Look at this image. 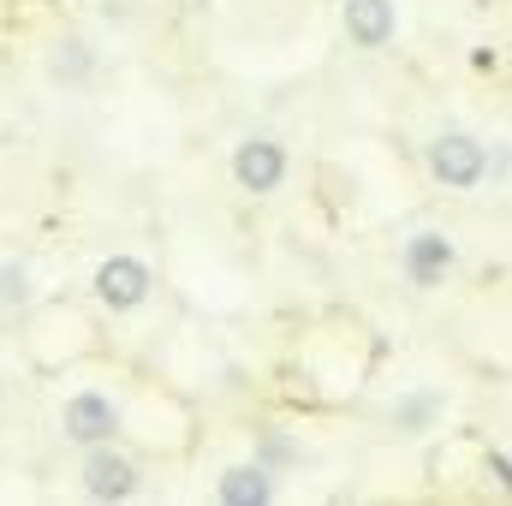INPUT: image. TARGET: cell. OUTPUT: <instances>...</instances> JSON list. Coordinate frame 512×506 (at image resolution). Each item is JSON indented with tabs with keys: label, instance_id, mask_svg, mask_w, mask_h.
<instances>
[{
	"label": "cell",
	"instance_id": "ba28073f",
	"mask_svg": "<svg viewBox=\"0 0 512 506\" xmlns=\"http://www.w3.org/2000/svg\"><path fill=\"white\" fill-rule=\"evenodd\" d=\"M221 501L227 506H262V501H274V483H268V471H245V465H239V471H227V477H221Z\"/></svg>",
	"mask_w": 512,
	"mask_h": 506
},
{
	"label": "cell",
	"instance_id": "52a82bcc",
	"mask_svg": "<svg viewBox=\"0 0 512 506\" xmlns=\"http://www.w3.org/2000/svg\"><path fill=\"white\" fill-rule=\"evenodd\" d=\"M346 36L358 48H382L393 36V0H346Z\"/></svg>",
	"mask_w": 512,
	"mask_h": 506
},
{
	"label": "cell",
	"instance_id": "8992f818",
	"mask_svg": "<svg viewBox=\"0 0 512 506\" xmlns=\"http://www.w3.org/2000/svg\"><path fill=\"white\" fill-rule=\"evenodd\" d=\"M84 489L96 495V501H131L137 495V465L131 459H120V453H90L84 459Z\"/></svg>",
	"mask_w": 512,
	"mask_h": 506
},
{
	"label": "cell",
	"instance_id": "3957f363",
	"mask_svg": "<svg viewBox=\"0 0 512 506\" xmlns=\"http://www.w3.org/2000/svg\"><path fill=\"white\" fill-rule=\"evenodd\" d=\"M60 429H66V441H78V447H102V441L120 429V411L108 405V393H72Z\"/></svg>",
	"mask_w": 512,
	"mask_h": 506
},
{
	"label": "cell",
	"instance_id": "277c9868",
	"mask_svg": "<svg viewBox=\"0 0 512 506\" xmlns=\"http://www.w3.org/2000/svg\"><path fill=\"white\" fill-rule=\"evenodd\" d=\"M233 179L256 191V197H268L280 179H286V155H280V143H268V137H256V143H239V155H233Z\"/></svg>",
	"mask_w": 512,
	"mask_h": 506
},
{
	"label": "cell",
	"instance_id": "5b68a950",
	"mask_svg": "<svg viewBox=\"0 0 512 506\" xmlns=\"http://www.w3.org/2000/svg\"><path fill=\"white\" fill-rule=\"evenodd\" d=\"M453 268V239L447 233H411L405 239V280L411 286H441Z\"/></svg>",
	"mask_w": 512,
	"mask_h": 506
},
{
	"label": "cell",
	"instance_id": "7a4b0ae2",
	"mask_svg": "<svg viewBox=\"0 0 512 506\" xmlns=\"http://www.w3.org/2000/svg\"><path fill=\"white\" fill-rule=\"evenodd\" d=\"M149 268L137 262V256H108L102 268H96V298L108 304V310H137L143 298H149Z\"/></svg>",
	"mask_w": 512,
	"mask_h": 506
},
{
	"label": "cell",
	"instance_id": "6da1fadb",
	"mask_svg": "<svg viewBox=\"0 0 512 506\" xmlns=\"http://www.w3.org/2000/svg\"><path fill=\"white\" fill-rule=\"evenodd\" d=\"M429 173H435L441 185H453V191H471V185L489 173V155H483V143H477V137L447 131V137H435V143H429Z\"/></svg>",
	"mask_w": 512,
	"mask_h": 506
},
{
	"label": "cell",
	"instance_id": "9c48e42d",
	"mask_svg": "<svg viewBox=\"0 0 512 506\" xmlns=\"http://www.w3.org/2000/svg\"><path fill=\"white\" fill-rule=\"evenodd\" d=\"M30 298V286H24V268L12 262V268H0V304H24Z\"/></svg>",
	"mask_w": 512,
	"mask_h": 506
}]
</instances>
